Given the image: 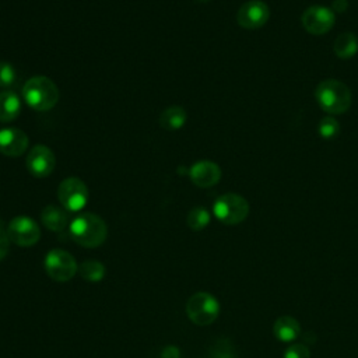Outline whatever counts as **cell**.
Wrapping results in <instances>:
<instances>
[{
    "mask_svg": "<svg viewBox=\"0 0 358 358\" xmlns=\"http://www.w3.org/2000/svg\"><path fill=\"white\" fill-rule=\"evenodd\" d=\"M180 352L176 345H166L162 350V358H179Z\"/></svg>",
    "mask_w": 358,
    "mask_h": 358,
    "instance_id": "26",
    "label": "cell"
},
{
    "mask_svg": "<svg viewBox=\"0 0 358 358\" xmlns=\"http://www.w3.org/2000/svg\"><path fill=\"white\" fill-rule=\"evenodd\" d=\"M41 221L48 229L53 232H60L67 227L69 222L67 210L60 208L55 204H49L41 211Z\"/></svg>",
    "mask_w": 358,
    "mask_h": 358,
    "instance_id": "15",
    "label": "cell"
},
{
    "mask_svg": "<svg viewBox=\"0 0 358 358\" xmlns=\"http://www.w3.org/2000/svg\"><path fill=\"white\" fill-rule=\"evenodd\" d=\"M24 101L35 110L52 109L59 101V88L53 80L45 76L31 77L22 87Z\"/></svg>",
    "mask_w": 358,
    "mask_h": 358,
    "instance_id": "3",
    "label": "cell"
},
{
    "mask_svg": "<svg viewBox=\"0 0 358 358\" xmlns=\"http://www.w3.org/2000/svg\"><path fill=\"white\" fill-rule=\"evenodd\" d=\"M340 131V123L333 116H326L319 122V134L323 138H333Z\"/></svg>",
    "mask_w": 358,
    "mask_h": 358,
    "instance_id": "22",
    "label": "cell"
},
{
    "mask_svg": "<svg viewBox=\"0 0 358 358\" xmlns=\"http://www.w3.org/2000/svg\"><path fill=\"white\" fill-rule=\"evenodd\" d=\"M210 213L204 207H194L187 213L186 224L193 231H201L210 224Z\"/></svg>",
    "mask_w": 358,
    "mask_h": 358,
    "instance_id": "20",
    "label": "cell"
},
{
    "mask_svg": "<svg viewBox=\"0 0 358 358\" xmlns=\"http://www.w3.org/2000/svg\"><path fill=\"white\" fill-rule=\"evenodd\" d=\"M187 119V112L179 106V105H173V106H168L159 116V124L165 129V130H179Z\"/></svg>",
    "mask_w": 358,
    "mask_h": 358,
    "instance_id": "17",
    "label": "cell"
},
{
    "mask_svg": "<svg viewBox=\"0 0 358 358\" xmlns=\"http://www.w3.org/2000/svg\"><path fill=\"white\" fill-rule=\"evenodd\" d=\"M70 236L84 248H96L103 243L108 235L106 222L94 213H81L69 225Z\"/></svg>",
    "mask_w": 358,
    "mask_h": 358,
    "instance_id": "1",
    "label": "cell"
},
{
    "mask_svg": "<svg viewBox=\"0 0 358 358\" xmlns=\"http://www.w3.org/2000/svg\"><path fill=\"white\" fill-rule=\"evenodd\" d=\"M21 112V99L13 91L0 92V122H13Z\"/></svg>",
    "mask_w": 358,
    "mask_h": 358,
    "instance_id": "16",
    "label": "cell"
},
{
    "mask_svg": "<svg viewBox=\"0 0 358 358\" xmlns=\"http://www.w3.org/2000/svg\"><path fill=\"white\" fill-rule=\"evenodd\" d=\"M10 238L7 234V229L4 228L3 222L0 221V260H3L6 257V255L8 253L10 249Z\"/></svg>",
    "mask_w": 358,
    "mask_h": 358,
    "instance_id": "25",
    "label": "cell"
},
{
    "mask_svg": "<svg viewBox=\"0 0 358 358\" xmlns=\"http://www.w3.org/2000/svg\"><path fill=\"white\" fill-rule=\"evenodd\" d=\"M88 187L78 178H66L57 187V199L67 211H81L88 203Z\"/></svg>",
    "mask_w": 358,
    "mask_h": 358,
    "instance_id": "6",
    "label": "cell"
},
{
    "mask_svg": "<svg viewBox=\"0 0 358 358\" xmlns=\"http://www.w3.org/2000/svg\"><path fill=\"white\" fill-rule=\"evenodd\" d=\"M315 98L319 106L330 115H341L351 106V91L350 88L334 78L323 80L315 90Z\"/></svg>",
    "mask_w": 358,
    "mask_h": 358,
    "instance_id": "2",
    "label": "cell"
},
{
    "mask_svg": "<svg viewBox=\"0 0 358 358\" xmlns=\"http://www.w3.org/2000/svg\"><path fill=\"white\" fill-rule=\"evenodd\" d=\"M284 358H310V350L303 344H292L285 350Z\"/></svg>",
    "mask_w": 358,
    "mask_h": 358,
    "instance_id": "24",
    "label": "cell"
},
{
    "mask_svg": "<svg viewBox=\"0 0 358 358\" xmlns=\"http://www.w3.org/2000/svg\"><path fill=\"white\" fill-rule=\"evenodd\" d=\"M211 358H238L234 347L229 344L228 340H221L211 348Z\"/></svg>",
    "mask_w": 358,
    "mask_h": 358,
    "instance_id": "23",
    "label": "cell"
},
{
    "mask_svg": "<svg viewBox=\"0 0 358 358\" xmlns=\"http://www.w3.org/2000/svg\"><path fill=\"white\" fill-rule=\"evenodd\" d=\"M196 1H199V3H206V1H210V0H196Z\"/></svg>",
    "mask_w": 358,
    "mask_h": 358,
    "instance_id": "27",
    "label": "cell"
},
{
    "mask_svg": "<svg viewBox=\"0 0 358 358\" xmlns=\"http://www.w3.org/2000/svg\"><path fill=\"white\" fill-rule=\"evenodd\" d=\"M334 13L330 8L319 4L308 7L301 17L302 27L313 35H323L329 32L334 25Z\"/></svg>",
    "mask_w": 358,
    "mask_h": 358,
    "instance_id": "9",
    "label": "cell"
},
{
    "mask_svg": "<svg viewBox=\"0 0 358 358\" xmlns=\"http://www.w3.org/2000/svg\"><path fill=\"white\" fill-rule=\"evenodd\" d=\"M186 315L194 324L208 326L218 317L220 303L214 295L199 291L187 299Z\"/></svg>",
    "mask_w": 358,
    "mask_h": 358,
    "instance_id": "5",
    "label": "cell"
},
{
    "mask_svg": "<svg viewBox=\"0 0 358 358\" xmlns=\"http://www.w3.org/2000/svg\"><path fill=\"white\" fill-rule=\"evenodd\" d=\"M213 214L225 225H236L249 214V203L241 194L225 193L213 204Z\"/></svg>",
    "mask_w": 358,
    "mask_h": 358,
    "instance_id": "4",
    "label": "cell"
},
{
    "mask_svg": "<svg viewBox=\"0 0 358 358\" xmlns=\"http://www.w3.org/2000/svg\"><path fill=\"white\" fill-rule=\"evenodd\" d=\"M28 136L17 127L0 130V152L6 157H20L28 147Z\"/></svg>",
    "mask_w": 358,
    "mask_h": 358,
    "instance_id": "12",
    "label": "cell"
},
{
    "mask_svg": "<svg viewBox=\"0 0 358 358\" xmlns=\"http://www.w3.org/2000/svg\"><path fill=\"white\" fill-rule=\"evenodd\" d=\"M333 49L340 59H350L358 52V38L351 32H343L336 38Z\"/></svg>",
    "mask_w": 358,
    "mask_h": 358,
    "instance_id": "18",
    "label": "cell"
},
{
    "mask_svg": "<svg viewBox=\"0 0 358 358\" xmlns=\"http://www.w3.org/2000/svg\"><path fill=\"white\" fill-rule=\"evenodd\" d=\"M78 273L88 282H98L105 275V266L96 260H87L78 266Z\"/></svg>",
    "mask_w": 358,
    "mask_h": 358,
    "instance_id": "19",
    "label": "cell"
},
{
    "mask_svg": "<svg viewBox=\"0 0 358 358\" xmlns=\"http://www.w3.org/2000/svg\"><path fill=\"white\" fill-rule=\"evenodd\" d=\"M268 6L262 0H249L243 3L236 13V21L245 29L262 28L268 21Z\"/></svg>",
    "mask_w": 358,
    "mask_h": 358,
    "instance_id": "10",
    "label": "cell"
},
{
    "mask_svg": "<svg viewBox=\"0 0 358 358\" xmlns=\"http://www.w3.org/2000/svg\"><path fill=\"white\" fill-rule=\"evenodd\" d=\"M45 270L52 280L66 282L74 277L78 266L73 255L63 249H53L45 257Z\"/></svg>",
    "mask_w": 358,
    "mask_h": 358,
    "instance_id": "7",
    "label": "cell"
},
{
    "mask_svg": "<svg viewBox=\"0 0 358 358\" xmlns=\"http://www.w3.org/2000/svg\"><path fill=\"white\" fill-rule=\"evenodd\" d=\"M7 234L13 243L22 248L35 245L41 238V229L38 224L27 215L14 217L7 225Z\"/></svg>",
    "mask_w": 358,
    "mask_h": 358,
    "instance_id": "8",
    "label": "cell"
},
{
    "mask_svg": "<svg viewBox=\"0 0 358 358\" xmlns=\"http://www.w3.org/2000/svg\"><path fill=\"white\" fill-rule=\"evenodd\" d=\"M273 333L277 340H280L282 343H291L299 337L301 324L295 317H292L289 315H284V316H280L274 322Z\"/></svg>",
    "mask_w": 358,
    "mask_h": 358,
    "instance_id": "14",
    "label": "cell"
},
{
    "mask_svg": "<svg viewBox=\"0 0 358 358\" xmlns=\"http://www.w3.org/2000/svg\"><path fill=\"white\" fill-rule=\"evenodd\" d=\"M17 81H18V76L14 66L8 62L0 60V87L10 88L15 85Z\"/></svg>",
    "mask_w": 358,
    "mask_h": 358,
    "instance_id": "21",
    "label": "cell"
},
{
    "mask_svg": "<svg viewBox=\"0 0 358 358\" xmlns=\"http://www.w3.org/2000/svg\"><path fill=\"white\" fill-rule=\"evenodd\" d=\"M190 180L199 187H211L217 185L221 179L220 166L208 159H201L194 162L189 169Z\"/></svg>",
    "mask_w": 358,
    "mask_h": 358,
    "instance_id": "13",
    "label": "cell"
},
{
    "mask_svg": "<svg viewBox=\"0 0 358 358\" xmlns=\"http://www.w3.org/2000/svg\"><path fill=\"white\" fill-rule=\"evenodd\" d=\"M56 165L53 151L46 145H35L27 155V169L35 178L49 176Z\"/></svg>",
    "mask_w": 358,
    "mask_h": 358,
    "instance_id": "11",
    "label": "cell"
}]
</instances>
